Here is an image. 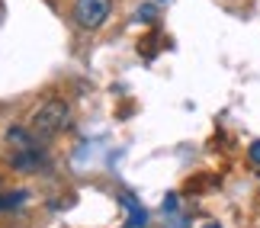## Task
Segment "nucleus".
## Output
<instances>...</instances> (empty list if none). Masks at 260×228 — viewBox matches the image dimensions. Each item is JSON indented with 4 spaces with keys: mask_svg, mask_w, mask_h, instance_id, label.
Here are the masks:
<instances>
[{
    "mask_svg": "<svg viewBox=\"0 0 260 228\" xmlns=\"http://www.w3.org/2000/svg\"><path fill=\"white\" fill-rule=\"evenodd\" d=\"M68 122H71V110H68L64 100H45L39 110L29 116V132H32L39 142H48L58 132H64Z\"/></svg>",
    "mask_w": 260,
    "mask_h": 228,
    "instance_id": "nucleus-1",
    "label": "nucleus"
},
{
    "mask_svg": "<svg viewBox=\"0 0 260 228\" xmlns=\"http://www.w3.org/2000/svg\"><path fill=\"white\" fill-rule=\"evenodd\" d=\"M113 13V0H77L74 4V23L81 29H100Z\"/></svg>",
    "mask_w": 260,
    "mask_h": 228,
    "instance_id": "nucleus-2",
    "label": "nucleus"
},
{
    "mask_svg": "<svg viewBox=\"0 0 260 228\" xmlns=\"http://www.w3.org/2000/svg\"><path fill=\"white\" fill-rule=\"evenodd\" d=\"M13 167L23 174H32L39 167H45V154L39 148H29V151H13Z\"/></svg>",
    "mask_w": 260,
    "mask_h": 228,
    "instance_id": "nucleus-3",
    "label": "nucleus"
},
{
    "mask_svg": "<svg viewBox=\"0 0 260 228\" xmlns=\"http://www.w3.org/2000/svg\"><path fill=\"white\" fill-rule=\"evenodd\" d=\"M119 203H122L125 209H128V222H125V228H145V225H148V212H145V209H142V206H138L128 193L119 196Z\"/></svg>",
    "mask_w": 260,
    "mask_h": 228,
    "instance_id": "nucleus-4",
    "label": "nucleus"
},
{
    "mask_svg": "<svg viewBox=\"0 0 260 228\" xmlns=\"http://www.w3.org/2000/svg\"><path fill=\"white\" fill-rule=\"evenodd\" d=\"M23 203H26V193L23 190L4 193V196H0V212H10V209H16V206H23Z\"/></svg>",
    "mask_w": 260,
    "mask_h": 228,
    "instance_id": "nucleus-5",
    "label": "nucleus"
},
{
    "mask_svg": "<svg viewBox=\"0 0 260 228\" xmlns=\"http://www.w3.org/2000/svg\"><path fill=\"white\" fill-rule=\"evenodd\" d=\"M154 13H157V10H154V4H145V7H138V10H135V16H138V19H145V23H151V19H154Z\"/></svg>",
    "mask_w": 260,
    "mask_h": 228,
    "instance_id": "nucleus-6",
    "label": "nucleus"
},
{
    "mask_svg": "<svg viewBox=\"0 0 260 228\" xmlns=\"http://www.w3.org/2000/svg\"><path fill=\"white\" fill-rule=\"evenodd\" d=\"M177 209V196H167L164 200V212H174Z\"/></svg>",
    "mask_w": 260,
    "mask_h": 228,
    "instance_id": "nucleus-7",
    "label": "nucleus"
},
{
    "mask_svg": "<svg viewBox=\"0 0 260 228\" xmlns=\"http://www.w3.org/2000/svg\"><path fill=\"white\" fill-rule=\"evenodd\" d=\"M251 161H254V164H260V142H254V145H251Z\"/></svg>",
    "mask_w": 260,
    "mask_h": 228,
    "instance_id": "nucleus-8",
    "label": "nucleus"
},
{
    "mask_svg": "<svg viewBox=\"0 0 260 228\" xmlns=\"http://www.w3.org/2000/svg\"><path fill=\"white\" fill-rule=\"evenodd\" d=\"M206 228H218V225H215V222H212V225H206Z\"/></svg>",
    "mask_w": 260,
    "mask_h": 228,
    "instance_id": "nucleus-9",
    "label": "nucleus"
}]
</instances>
